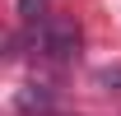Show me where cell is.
<instances>
[{
	"label": "cell",
	"mask_w": 121,
	"mask_h": 116,
	"mask_svg": "<svg viewBox=\"0 0 121 116\" xmlns=\"http://www.w3.org/2000/svg\"><path fill=\"white\" fill-rule=\"evenodd\" d=\"M98 88H107V93H121V65H107V70H98Z\"/></svg>",
	"instance_id": "obj_4"
},
{
	"label": "cell",
	"mask_w": 121,
	"mask_h": 116,
	"mask_svg": "<svg viewBox=\"0 0 121 116\" xmlns=\"http://www.w3.org/2000/svg\"><path fill=\"white\" fill-rule=\"evenodd\" d=\"M19 19H23V28H33V37L47 28V0H19Z\"/></svg>",
	"instance_id": "obj_2"
},
{
	"label": "cell",
	"mask_w": 121,
	"mask_h": 116,
	"mask_svg": "<svg viewBox=\"0 0 121 116\" xmlns=\"http://www.w3.org/2000/svg\"><path fill=\"white\" fill-rule=\"evenodd\" d=\"M37 42H42V51L51 60H75L79 56V28H75V19H65V14L47 19V28L37 33Z\"/></svg>",
	"instance_id": "obj_1"
},
{
	"label": "cell",
	"mask_w": 121,
	"mask_h": 116,
	"mask_svg": "<svg viewBox=\"0 0 121 116\" xmlns=\"http://www.w3.org/2000/svg\"><path fill=\"white\" fill-rule=\"evenodd\" d=\"M19 112H51V93H47V88L42 84H28V88H23V93H19Z\"/></svg>",
	"instance_id": "obj_3"
}]
</instances>
